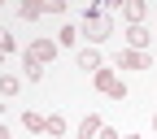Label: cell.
I'll use <instances>...</instances> for the list:
<instances>
[{
  "label": "cell",
  "mask_w": 157,
  "mask_h": 139,
  "mask_svg": "<svg viewBox=\"0 0 157 139\" xmlns=\"http://www.w3.org/2000/svg\"><path fill=\"white\" fill-rule=\"evenodd\" d=\"M101 65H105V61H101V52H96V48H83V52H78V70H92V74H96Z\"/></svg>",
  "instance_id": "obj_8"
},
{
  "label": "cell",
  "mask_w": 157,
  "mask_h": 139,
  "mask_svg": "<svg viewBox=\"0 0 157 139\" xmlns=\"http://www.w3.org/2000/svg\"><path fill=\"white\" fill-rule=\"evenodd\" d=\"M44 135H52V139L66 135V117H61V113H48V117H44Z\"/></svg>",
  "instance_id": "obj_9"
},
{
  "label": "cell",
  "mask_w": 157,
  "mask_h": 139,
  "mask_svg": "<svg viewBox=\"0 0 157 139\" xmlns=\"http://www.w3.org/2000/svg\"><path fill=\"white\" fill-rule=\"evenodd\" d=\"M101 130H105V122H101V113H87L83 122H78V139H96Z\"/></svg>",
  "instance_id": "obj_7"
},
{
  "label": "cell",
  "mask_w": 157,
  "mask_h": 139,
  "mask_svg": "<svg viewBox=\"0 0 157 139\" xmlns=\"http://www.w3.org/2000/svg\"><path fill=\"white\" fill-rule=\"evenodd\" d=\"M0 52H17V39L9 31H0Z\"/></svg>",
  "instance_id": "obj_15"
},
{
  "label": "cell",
  "mask_w": 157,
  "mask_h": 139,
  "mask_svg": "<svg viewBox=\"0 0 157 139\" xmlns=\"http://www.w3.org/2000/svg\"><path fill=\"white\" fill-rule=\"evenodd\" d=\"M148 39H153V35H148L144 26H127V48H131V52H148Z\"/></svg>",
  "instance_id": "obj_6"
},
{
  "label": "cell",
  "mask_w": 157,
  "mask_h": 139,
  "mask_svg": "<svg viewBox=\"0 0 157 139\" xmlns=\"http://www.w3.org/2000/svg\"><path fill=\"white\" fill-rule=\"evenodd\" d=\"M113 65H118V70H153V57H148V52H131V48H122V52L113 57Z\"/></svg>",
  "instance_id": "obj_3"
},
{
  "label": "cell",
  "mask_w": 157,
  "mask_h": 139,
  "mask_svg": "<svg viewBox=\"0 0 157 139\" xmlns=\"http://www.w3.org/2000/svg\"><path fill=\"white\" fill-rule=\"evenodd\" d=\"M0 61H5V52H0Z\"/></svg>",
  "instance_id": "obj_22"
},
{
  "label": "cell",
  "mask_w": 157,
  "mask_h": 139,
  "mask_svg": "<svg viewBox=\"0 0 157 139\" xmlns=\"http://www.w3.org/2000/svg\"><path fill=\"white\" fill-rule=\"evenodd\" d=\"M17 87H22V83H17V74H0V96H5V100L17 96Z\"/></svg>",
  "instance_id": "obj_12"
},
{
  "label": "cell",
  "mask_w": 157,
  "mask_h": 139,
  "mask_svg": "<svg viewBox=\"0 0 157 139\" xmlns=\"http://www.w3.org/2000/svg\"><path fill=\"white\" fill-rule=\"evenodd\" d=\"M26 57L39 61V65H52L57 61V44H52V39H31V44H26Z\"/></svg>",
  "instance_id": "obj_2"
},
{
  "label": "cell",
  "mask_w": 157,
  "mask_h": 139,
  "mask_svg": "<svg viewBox=\"0 0 157 139\" xmlns=\"http://www.w3.org/2000/svg\"><path fill=\"white\" fill-rule=\"evenodd\" d=\"M83 35H87V48H96L101 39H109V35H113L109 13H105V9H87V13H83Z\"/></svg>",
  "instance_id": "obj_1"
},
{
  "label": "cell",
  "mask_w": 157,
  "mask_h": 139,
  "mask_svg": "<svg viewBox=\"0 0 157 139\" xmlns=\"http://www.w3.org/2000/svg\"><path fill=\"white\" fill-rule=\"evenodd\" d=\"M92 83H96V91H105V96H113L118 87H122V78H118L113 70H105V65H101V70L92 74Z\"/></svg>",
  "instance_id": "obj_4"
},
{
  "label": "cell",
  "mask_w": 157,
  "mask_h": 139,
  "mask_svg": "<svg viewBox=\"0 0 157 139\" xmlns=\"http://www.w3.org/2000/svg\"><path fill=\"white\" fill-rule=\"evenodd\" d=\"M0 113H5V96H0Z\"/></svg>",
  "instance_id": "obj_19"
},
{
  "label": "cell",
  "mask_w": 157,
  "mask_h": 139,
  "mask_svg": "<svg viewBox=\"0 0 157 139\" xmlns=\"http://www.w3.org/2000/svg\"><path fill=\"white\" fill-rule=\"evenodd\" d=\"M44 13H66V0H44Z\"/></svg>",
  "instance_id": "obj_16"
},
{
  "label": "cell",
  "mask_w": 157,
  "mask_h": 139,
  "mask_svg": "<svg viewBox=\"0 0 157 139\" xmlns=\"http://www.w3.org/2000/svg\"><path fill=\"white\" fill-rule=\"evenodd\" d=\"M22 126L39 135V130H44V113H35V109H26V113H22Z\"/></svg>",
  "instance_id": "obj_14"
},
{
  "label": "cell",
  "mask_w": 157,
  "mask_h": 139,
  "mask_svg": "<svg viewBox=\"0 0 157 139\" xmlns=\"http://www.w3.org/2000/svg\"><path fill=\"white\" fill-rule=\"evenodd\" d=\"M39 13H44V5H39V0H26V5H17V17H22V22H35Z\"/></svg>",
  "instance_id": "obj_10"
},
{
  "label": "cell",
  "mask_w": 157,
  "mask_h": 139,
  "mask_svg": "<svg viewBox=\"0 0 157 139\" xmlns=\"http://www.w3.org/2000/svg\"><path fill=\"white\" fill-rule=\"evenodd\" d=\"M122 139H140V135H122Z\"/></svg>",
  "instance_id": "obj_20"
},
{
  "label": "cell",
  "mask_w": 157,
  "mask_h": 139,
  "mask_svg": "<svg viewBox=\"0 0 157 139\" xmlns=\"http://www.w3.org/2000/svg\"><path fill=\"white\" fill-rule=\"evenodd\" d=\"M96 139H122V135H118V130H113V126H105V130H101V135H96Z\"/></svg>",
  "instance_id": "obj_17"
},
{
  "label": "cell",
  "mask_w": 157,
  "mask_h": 139,
  "mask_svg": "<svg viewBox=\"0 0 157 139\" xmlns=\"http://www.w3.org/2000/svg\"><path fill=\"white\" fill-rule=\"evenodd\" d=\"M153 130H157V113H153Z\"/></svg>",
  "instance_id": "obj_21"
},
{
  "label": "cell",
  "mask_w": 157,
  "mask_h": 139,
  "mask_svg": "<svg viewBox=\"0 0 157 139\" xmlns=\"http://www.w3.org/2000/svg\"><path fill=\"white\" fill-rule=\"evenodd\" d=\"M78 44V31L74 26H61V31H57V48H74Z\"/></svg>",
  "instance_id": "obj_13"
},
{
  "label": "cell",
  "mask_w": 157,
  "mask_h": 139,
  "mask_svg": "<svg viewBox=\"0 0 157 139\" xmlns=\"http://www.w3.org/2000/svg\"><path fill=\"white\" fill-rule=\"evenodd\" d=\"M0 139H13V135H9V126H0Z\"/></svg>",
  "instance_id": "obj_18"
},
{
  "label": "cell",
  "mask_w": 157,
  "mask_h": 139,
  "mask_svg": "<svg viewBox=\"0 0 157 139\" xmlns=\"http://www.w3.org/2000/svg\"><path fill=\"white\" fill-rule=\"evenodd\" d=\"M144 13H148V5H144V0H127V5H122L127 26H144Z\"/></svg>",
  "instance_id": "obj_5"
},
{
  "label": "cell",
  "mask_w": 157,
  "mask_h": 139,
  "mask_svg": "<svg viewBox=\"0 0 157 139\" xmlns=\"http://www.w3.org/2000/svg\"><path fill=\"white\" fill-rule=\"evenodd\" d=\"M22 70H26V78H31V83H39V78H44V70H48V65H39V61H31V57L22 52Z\"/></svg>",
  "instance_id": "obj_11"
}]
</instances>
